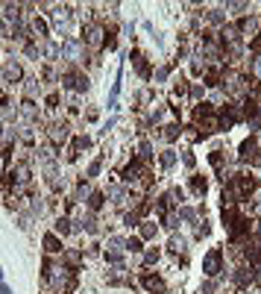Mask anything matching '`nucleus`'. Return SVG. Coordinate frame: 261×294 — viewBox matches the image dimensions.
Returning <instances> with one entry per match:
<instances>
[{
    "instance_id": "obj_1",
    "label": "nucleus",
    "mask_w": 261,
    "mask_h": 294,
    "mask_svg": "<svg viewBox=\"0 0 261 294\" xmlns=\"http://www.w3.org/2000/svg\"><path fill=\"white\" fill-rule=\"evenodd\" d=\"M44 280L47 286L53 289V294H67L73 286V271L67 265H53V262H44Z\"/></svg>"
},
{
    "instance_id": "obj_2",
    "label": "nucleus",
    "mask_w": 261,
    "mask_h": 294,
    "mask_svg": "<svg viewBox=\"0 0 261 294\" xmlns=\"http://www.w3.org/2000/svg\"><path fill=\"white\" fill-rule=\"evenodd\" d=\"M85 53H88V47H85V41L82 38H65V44H62V56H65L70 65H79V62H85Z\"/></svg>"
},
{
    "instance_id": "obj_3",
    "label": "nucleus",
    "mask_w": 261,
    "mask_h": 294,
    "mask_svg": "<svg viewBox=\"0 0 261 294\" xmlns=\"http://www.w3.org/2000/svg\"><path fill=\"white\" fill-rule=\"evenodd\" d=\"M202 271H205V277H211V280L223 271V253H220L217 247L205 253V259H202Z\"/></svg>"
},
{
    "instance_id": "obj_4",
    "label": "nucleus",
    "mask_w": 261,
    "mask_h": 294,
    "mask_svg": "<svg viewBox=\"0 0 261 294\" xmlns=\"http://www.w3.org/2000/svg\"><path fill=\"white\" fill-rule=\"evenodd\" d=\"M62 86H65V89H73V92H88V77L73 68V71H67L65 77H62Z\"/></svg>"
},
{
    "instance_id": "obj_5",
    "label": "nucleus",
    "mask_w": 261,
    "mask_h": 294,
    "mask_svg": "<svg viewBox=\"0 0 261 294\" xmlns=\"http://www.w3.org/2000/svg\"><path fill=\"white\" fill-rule=\"evenodd\" d=\"M70 21H73V15H70V9H67V6H56V9H53V30H56V33L67 35Z\"/></svg>"
},
{
    "instance_id": "obj_6",
    "label": "nucleus",
    "mask_w": 261,
    "mask_h": 294,
    "mask_svg": "<svg viewBox=\"0 0 261 294\" xmlns=\"http://www.w3.org/2000/svg\"><path fill=\"white\" fill-rule=\"evenodd\" d=\"M47 138H50V144H53V147H59V144H65L67 138H70V127H67L65 121H56V124H50Z\"/></svg>"
},
{
    "instance_id": "obj_7",
    "label": "nucleus",
    "mask_w": 261,
    "mask_h": 294,
    "mask_svg": "<svg viewBox=\"0 0 261 294\" xmlns=\"http://www.w3.org/2000/svg\"><path fill=\"white\" fill-rule=\"evenodd\" d=\"M82 41H85V47H94V50L103 47V44H106V27H103V24H91V27L85 30V38H82Z\"/></svg>"
},
{
    "instance_id": "obj_8",
    "label": "nucleus",
    "mask_w": 261,
    "mask_h": 294,
    "mask_svg": "<svg viewBox=\"0 0 261 294\" xmlns=\"http://www.w3.org/2000/svg\"><path fill=\"white\" fill-rule=\"evenodd\" d=\"M30 180H33L30 165H27V162H18V165H15V171H12V183H15V189H18V192H24V189L30 186Z\"/></svg>"
},
{
    "instance_id": "obj_9",
    "label": "nucleus",
    "mask_w": 261,
    "mask_h": 294,
    "mask_svg": "<svg viewBox=\"0 0 261 294\" xmlns=\"http://www.w3.org/2000/svg\"><path fill=\"white\" fill-rule=\"evenodd\" d=\"M18 115H21V121H27V124H33L41 118V106L35 103V100H24L21 106H18Z\"/></svg>"
},
{
    "instance_id": "obj_10",
    "label": "nucleus",
    "mask_w": 261,
    "mask_h": 294,
    "mask_svg": "<svg viewBox=\"0 0 261 294\" xmlns=\"http://www.w3.org/2000/svg\"><path fill=\"white\" fill-rule=\"evenodd\" d=\"M3 80H6V83H18V80H24V68H21V62L6 59V62H3Z\"/></svg>"
},
{
    "instance_id": "obj_11",
    "label": "nucleus",
    "mask_w": 261,
    "mask_h": 294,
    "mask_svg": "<svg viewBox=\"0 0 261 294\" xmlns=\"http://www.w3.org/2000/svg\"><path fill=\"white\" fill-rule=\"evenodd\" d=\"M30 30H33V35H35V41H47L50 38V24L44 21V18H33V24H30Z\"/></svg>"
},
{
    "instance_id": "obj_12",
    "label": "nucleus",
    "mask_w": 261,
    "mask_h": 294,
    "mask_svg": "<svg viewBox=\"0 0 261 294\" xmlns=\"http://www.w3.org/2000/svg\"><path fill=\"white\" fill-rule=\"evenodd\" d=\"M220 83H223V89H226L229 95H241L244 92V77L241 74H226Z\"/></svg>"
},
{
    "instance_id": "obj_13",
    "label": "nucleus",
    "mask_w": 261,
    "mask_h": 294,
    "mask_svg": "<svg viewBox=\"0 0 261 294\" xmlns=\"http://www.w3.org/2000/svg\"><path fill=\"white\" fill-rule=\"evenodd\" d=\"M141 283H144V289H147V292H153V294H164V292H167L164 280H162V277H156V274H147Z\"/></svg>"
},
{
    "instance_id": "obj_14",
    "label": "nucleus",
    "mask_w": 261,
    "mask_h": 294,
    "mask_svg": "<svg viewBox=\"0 0 261 294\" xmlns=\"http://www.w3.org/2000/svg\"><path fill=\"white\" fill-rule=\"evenodd\" d=\"M124 250H127V241H124V238H118V235H112V238H109V244H106V259L121 256Z\"/></svg>"
},
{
    "instance_id": "obj_15",
    "label": "nucleus",
    "mask_w": 261,
    "mask_h": 294,
    "mask_svg": "<svg viewBox=\"0 0 261 294\" xmlns=\"http://www.w3.org/2000/svg\"><path fill=\"white\" fill-rule=\"evenodd\" d=\"M88 147H91V138H88V135H79V138H73V144H70L67 156H70V159H76V156H79L82 150H88Z\"/></svg>"
},
{
    "instance_id": "obj_16",
    "label": "nucleus",
    "mask_w": 261,
    "mask_h": 294,
    "mask_svg": "<svg viewBox=\"0 0 261 294\" xmlns=\"http://www.w3.org/2000/svg\"><path fill=\"white\" fill-rule=\"evenodd\" d=\"M132 65H135V71H138V77H144V80L150 77V65H147L144 53H138V50H135V53H132Z\"/></svg>"
},
{
    "instance_id": "obj_17",
    "label": "nucleus",
    "mask_w": 261,
    "mask_h": 294,
    "mask_svg": "<svg viewBox=\"0 0 261 294\" xmlns=\"http://www.w3.org/2000/svg\"><path fill=\"white\" fill-rule=\"evenodd\" d=\"M256 156H259V141L256 138H247L241 144V159H256Z\"/></svg>"
},
{
    "instance_id": "obj_18",
    "label": "nucleus",
    "mask_w": 261,
    "mask_h": 294,
    "mask_svg": "<svg viewBox=\"0 0 261 294\" xmlns=\"http://www.w3.org/2000/svg\"><path fill=\"white\" fill-rule=\"evenodd\" d=\"M109 200L112 203H118V206H124L130 197H127V186H109Z\"/></svg>"
},
{
    "instance_id": "obj_19",
    "label": "nucleus",
    "mask_w": 261,
    "mask_h": 294,
    "mask_svg": "<svg viewBox=\"0 0 261 294\" xmlns=\"http://www.w3.org/2000/svg\"><path fill=\"white\" fill-rule=\"evenodd\" d=\"M44 250H47V253H62V241H59L56 232H47V235H44Z\"/></svg>"
},
{
    "instance_id": "obj_20",
    "label": "nucleus",
    "mask_w": 261,
    "mask_h": 294,
    "mask_svg": "<svg viewBox=\"0 0 261 294\" xmlns=\"http://www.w3.org/2000/svg\"><path fill=\"white\" fill-rule=\"evenodd\" d=\"M44 177H47V186L50 189H59V165L56 162H50L44 168Z\"/></svg>"
},
{
    "instance_id": "obj_21",
    "label": "nucleus",
    "mask_w": 261,
    "mask_h": 294,
    "mask_svg": "<svg viewBox=\"0 0 261 294\" xmlns=\"http://www.w3.org/2000/svg\"><path fill=\"white\" fill-rule=\"evenodd\" d=\"M41 56H47V59H56V56H62V47H59L56 41H50V38H47V41L41 44Z\"/></svg>"
},
{
    "instance_id": "obj_22",
    "label": "nucleus",
    "mask_w": 261,
    "mask_h": 294,
    "mask_svg": "<svg viewBox=\"0 0 261 294\" xmlns=\"http://www.w3.org/2000/svg\"><path fill=\"white\" fill-rule=\"evenodd\" d=\"M167 247H170V253H176V256H182V253H185V250H188V241H185V238H182V235H173V238H170V244H167Z\"/></svg>"
},
{
    "instance_id": "obj_23",
    "label": "nucleus",
    "mask_w": 261,
    "mask_h": 294,
    "mask_svg": "<svg viewBox=\"0 0 261 294\" xmlns=\"http://www.w3.org/2000/svg\"><path fill=\"white\" fill-rule=\"evenodd\" d=\"M38 159H41L44 165L56 162V147H53V144H44V147H38Z\"/></svg>"
},
{
    "instance_id": "obj_24",
    "label": "nucleus",
    "mask_w": 261,
    "mask_h": 294,
    "mask_svg": "<svg viewBox=\"0 0 261 294\" xmlns=\"http://www.w3.org/2000/svg\"><path fill=\"white\" fill-rule=\"evenodd\" d=\"M62 265H67L70 271H73V268H79V265H82V253H79V250H67L65 259H62Z\"/></svg>"
},
{
    "instance_id": "obj_25",
    "label": "nucleus",
    "mask_w": 261,
    "mask_h": 294,
    "mask_svg": "<svg viewBox=\"0 0 261 294\" xmlns=\"http://www.w3.org/2000/svg\"><path fill=\"white\" fill-rule=\"evenodd\" d=\"M15 138H18V130H15V127H3V132H0V144H3V147H12Z\"/></svg>"
},
{
    "instance_id": "obj_26",
    "label": "nucleus",
    "mask_w": 261,
    "mask_h": 294,
    "mask_svg": "<svg viewBox=\"0 0 261 294\" xmlns=\"http://www.w3.org/2000/svg\"><path fill=\"white\" fill-rule=\"evenodd\" d=\"M250 130H261V106H253V112H247Z\"/></svg>"
},
{
    "instance_id": "obj_27",
    "label": "nucleus",
    "mask_w": 261,
    "mask_h": 294,
    "mask_svg": "<svg viewBox=\"0 0 261 294\" xmlns=\"http://www.w3.org/2000/svg\"><path fill=\"white\" fill-rule=\"evenodd\" d=\"M18 138L24 141V144H35V132L30 124H24V127H18Z\"/></svg>"
},
{
    "instance_id": "obj_28",
    "label": "nucleus",
    "mask_w": 261,
    "mask_h": 294,
    "mask_svg": "<svg viewBox=\"0 0 261 294\" xmlns=\"http://www.w3.org/2000/svg\"><path fill=\"white\" fill-rule=\"evenodd\" d=\"M24 95H27V100H35L38 95H41V86H38V80H27V86H24Z\"/></svg>"
},
{
    "instance_id": "obj_29",
    "label": "nucleus",
    "mask_w": 261,
    "mask_h": 294,
    "mask_svg": "<svg viewBox=\"0 0 261 294\" xmlns=\"http://www.w3.org/2000/svg\"><path fill=\"white\" fill-rule=\"evenodd\" d=\"M162 138L164 141H173V138H179L182 135V130H179V124H167V127H162Z\"/></svg>"
},
{
    "instance_id": "obj_30",
    "label": "nucleus",
    "mask_w": 261,
    "mask_h": 294,
    "mask_svg": "<svg viewBox=\"0 0 261 294\" xmlns=\"http://www.w3.org/2000/svg\"><path fill=\"white\" fill-rule=\"evenodd\" d=\"M205 189H208L205 177H191V192H194V195H205Z\"/></svg>"
},
{
    "instance_id": "obj_31",
    "label": "nucleus",
    "mask_w": 261,
    "mask_h": 294,
    "mask_svg": "<svg viewBox=\"0 0 261 294\" xmlns=\"http://www.w3.org/2000/svg\"><path fill=\"white\" fill-rule=\"evenodd\" d=\"M79 229H85V232L94 235V232H97V218H94V215H85V218L79 221Z\"/></svg>"
},
{
    "instance_id": "obj_32",
    "label": "nucleus",
    "mask_w": 261,
    "mask_h": 294,
    "mask_svg": "<svg viewBox=\"0 0 261 294\" xmlns=\"http://www.w3.org/2000/svg\"><path fill=\"white\" fill-rule=\"evenodd\" d=\"M159 165H162L164 171H167V168H173V165H176V153H173V150H164L162 156H159Z\"/></svg>"
},
{
    "instance_id": "obj_33",
    "label": "nucleus",
    "mask_w": 261,
    "mask_h": 294,
    "mask_svg": "<svg viewBox=\"0 0 261 294\" xmlns=\"http://www.w3.org/2000/svg\"><path fill=\"white\" fill-rule=\"evenodd\" d=\"M24 53H27V56H30V59H35V62H38V59H41V47H38V44H35V41H27V44H24Z\"/></svg>"
},
{
    "instance_id": "obj_34",
    "label": "nucleus",
    "mask_w": 261,
    "mask_h": 294,
    "mask_svg": "<svg viewBox=\"0 0 261 294\" xmlns=\"http://www.w3.org/2000/svg\"><path fill=\"white\" fill-rule=\"evenodd\" d=\"M70 224H73V221H67V218H59V221H56V235H67V232H73L76 227H70Z\"/></svg>"
},
{
    "instance_id": "obj_35",
    "label": "nucleus",
    "mask_w": 261,
    "mask_h": 294,
    "mask_svg": "<svg viewBox=\"0 0 261 294\" xmlns=\"http://www.w3.org/2000/svg\"><path fill=\"white\" fill-rule=\"evenodd\" d=\"M150 156H153V144H150V141H141V144H138V159L144 162V159H150Z\"/></svg>"
},
{
    "instance_id": "obj_36",
    "label": "nucleus",
    "mask_w": 261,
    "mask_h": 294,
    "mask_svg": "<svg viewBox=\"0 0 261 294\" xmlns=\"http://www.w3.org/2000/svg\"><path fill=\"white\" fill-rule=\"evenodd\" d=\"M253 280V271H247V268H238V274H235V283L238 286H247Z\"/></svg>"
},
{
    "instance_id": "obj_37",
    "label": "nucleus",
    "mask_w": 261,
    "mask_h": 294,
    "mask_svg": "<svg viewBox=\"0 0 261 294\" xmlns=\"http://www.w3.org/2000/svg\"><path fill=\"white\" fill-rule=\"evenodd\" d=\"M85 203H88V209H91V212H97L100 206H103V195H100V192H91V197H88Z\"/></svg>"
},
{
    "instance_id": "obj_38",
    "label": "nucleus",
    "mask_w": 261,
    "mask_h": 294,
    "mask_svg": "<svg viewBox=\"0 0 261 294\" xmlns=\"http://www.w3.org/2000/svg\"><path fill=\"white\" fill-rule=\"evenodd\" d=\"M88 197H91V186H88V183H79V186H76V200L85 203Z\"/></svg>"
},
{
    "instance_id": "obj_39",
    "label": "nucleus",
    "mask_w": 261,
    "mask_h": 294,
    "mask_svg": "<svg viewBox=\"0 0 261 294\" xmlns=\"http://www.w3.org/2000/svg\"><path fill=\"white\" fill-rule=\"evenodd\" d=\"M208 21H211V24H223V21H226V12H223V9H211V12H208Z\"/></svg>"
},
{
    "instance_id": "obj_40",
    "label": "nucleus",
    "mask_w": 261,
    "mask_h": 294,
    "mask_svg": "<svg viewBox=\"0 0 261 294\" xmlns=\"http://www.w3.org/2000/svg\"><path fill=\"white\" fill-rule=\"evenodd\" d=\"M124 224H127V227H138V224H141V215H138V212H127V215H124Z\"/></svg>"
},
{
    "instance_id": "obj_41",
    "label": "nucleus",
    "mask_w": 261,
    "mask_h": 294,
    "mask_svg": "<svg viewBox=\"0 0 261 294\" xmlns=\"http://www.w3.org/2000/svg\"><path fill=\"white\" fill-rule=\"evenodd\" d=\"M156 224H141V238H156Z\"/></svg>"
},
{
    "instance_id": "obj_42",
    "label": "nucleus",
    "mask_w": 261,
    "mask_h": 294,
    "mask_svg": "<svg viewBox=\"0 0 261 294\" xmlns=\"http://www.w3.org/2000/svg\"><path fill=\"white\" fill-rule=\"evenodd\" d=\"M100 171H103V156H97V159H94V162L88 165V177H97Z\"/></svg>"
},
{
    "instance_id": "obj_43",
    "label": "nucleus",
    "mask_w": 261,
    "mask_h": 294,
    "mask_svg": "<svg viewBox=\"0 0 261 294\" xmlns=\"http://www.w3.org/2000/svg\"><path fill=\"white\" fill-rule=\"evenodd\" d=\"M127 250L130 253H141L144 247H141V238H127Z\"/></svg>"
},
{
    "instance_id": "obj_44",
    "label": "nucleus",
    "mask_w": 261,
    "mask_h": 294,
    "mask_svg": "<svg viewBox=\"0 0 261 294\" xmlns=\"http://www.w3.org/2000/svg\"><path fill=\"white\" fill-rule=\"evenodd\" d=\"M159 256H162V253H159L156 247H153V250H147V253H144V265H156V262H159Z\"/></svg>"
},
{
    "instance_id": "obj_45",
    "label": "nucleus",
    "mask_w": 261,
    "mask_h": 294,
    "mask_svg": "<svg viewBox=\"0 0 261 294\" xmlns=\"http://www.w3.org/2000/svg\"><path fill=\"white\" fill-rule=\"evenodd\" d=\"M179 218H182V221H194L196 212L191 209V206H182V209H179Z\"/></svg>"
},
{
    "instance_id": "obj_46",
    "label": "nucleus",
    "mask_w": 261,
    "mask_h": 294,
    "mask_svg": "<svg viewBox=\"0 0 261 294\" xmlns=\"http://www.w3.org/2000/svg\"><path fill=\"white\" fill-rule=\"evenodd\" d=\"M250 71H253V77H256V80H261V53L256 56V59H253V65H250Z\"/></svg>"
},
{
    "instance_id": "obj_47",
    "label": "nucleus",
    "mask_w": 261,
    "mask_h": 294,
    "mask_svg": "<svg viewBox=\"0 0 261 294\" xmlns=\"http://www.w3.org/2000/svg\"><path fill=\"white\" fill-rule=\"evenodd\" d=\"M208 224H205V221H199V224H196V238H202V235H208Z\"/></svg>"
},
{
    "instance_id": "obj_48",
    "label": "nucleus",
    "mask_w": 261,
    "mask_h": 294,
    "mask_svg": "<svg viewBox=\"0 0 261 294\" xmlns=\"http://www.w3.org/2000/svg\"><path fill=\"white\" fill-rule=\"evenodd\" d=\"M167 74H170V68H167V65L159 68V71H156V83H164V80H167Z\"/></svg>"
},
{
    "instance_id": "obj_49",
    "label": "nucleus",
    "mask_w": 261,
    "mask_h": 294,
    "mask_svg": "<svg viewBox=\"0 0 261 294\" xmlns=\"http://www.w3.org/2000/svg\"><path fill=\"white\" fill-rule=\"evenodd\" d=\"M226 9H232V12H244V9H250V3H226Z\"/></svg>"
},
{
    "instance_id": "obj_50",
    "label": "nucleus",
    "mask_w": 261,
    "mask_h": 294,
    "mask_svg": "<svg viewBox=\"0 0 261 294\" xmlns=\"http://www.w3.org/2000/svg\"><path fill=\"white\" fill-rule=\"evenodd\" d=\"M191 98H194V100L202 98V86H199V83H194V86H191Z\"/></svg>"
},
{
    "instance_id": "obj_51",
    "label": "nucleus",
    "mask_w": 261,
    "mask_h": 294,
    "mask_svg": "<svg viewBox=\"0 0 261 294\" xmlns=\"http://www.w3.org/2000/svg\"><path fill=\"white\" fill-rule=\"evenodd\" d=\"M182 162L188 165V168H194V165H196V159H194V153H182Z\"/></svg>"
},
{
    "instance_id": "obj_52",
    "label": "nucleus",
    "mask_w": 261,
    "mask_h": 294,
    "mask_svg": "<svg viewBox=\"0 0 261 294\" xmlns=\"http://www.w3.org/2000/svg\"><path fill=\"white\" fill-rule=\"evenodd\" d=\"M214 289H217L214 283H205V286H202V294H214Z\"/></svg>"
},
{
    "instance_id": "obj_53",
    "label": "nucleus",
    "mask_w": 261,
    "mask_h": 294,
    "mask_svg": "<svg viewBox=\"0 0 261 294\" xmlns=\"http://www.w3.org/2000/svg\"><path fill=\"white\" fill-rule=\"evenodd\" d=\"M3 168H6V150H0V177H3Z\"/></svg>"
},
{
    "instance_id": "obj_54",
    "label": "nucleus",
    "mask_w": 261,
    "mask_h": 294,
    "mask_svg": "<svg viewBox=\"0 0 261 294\" xmlns=\"http://www.w3.org/2000/svg\"><path fill=\"white\" fill-rule=\"evenodd\" d=\"M256 241H259V247H261V221H259V227H256Z\"/></svg>"
},
{
    "instance_id": "obj_55",
    "label": "nucleus",
    "mask_w": 261,
    "mask_h": 294,
    "mask_svg": "<svg viewBox=\"0 0 261 294\" xmlns=\"http://www.w3.org/2000/svg\"><path fill=\"white\" fill-rule=\"evenodd\" d=\"M0 294H12V289L9 286H0Z\"/></svg>"
},
{
    "instance_id": "obj_56",
    "label": "nucleus",
    "mask_w": 261,
    "mask_h": 294,
    "mask_svg": "<svg viewBox=\"0 0 261 294\" xmlns=\"http://www.w3.org/2000/svg\"><path fill=\"white\" fill-rule=\"evenodd\" d=\"M0 132H3V121H0Z\"/></svg>"
}]
</instances>
